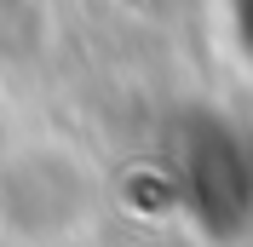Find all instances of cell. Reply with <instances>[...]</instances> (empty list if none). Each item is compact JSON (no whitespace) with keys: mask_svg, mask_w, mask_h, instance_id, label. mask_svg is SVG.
<instances>
[{"mask_svg":"<svg viewBox=\"0 0 253 247\" xmlns=\"http://www.w3.org/2000/svg\"><path fill=\"white\" fill-rule=\"evenodd\" d=\"M173 178L184 190V201L196 207L207 230H230L253 201L248 155L242 144L219 126V115H190L173 138Z\"/></svg>","mask_w":253,"mask_h":247,"instance_id":"2","label":"cell"},{"mask_svg":"<svg viewBox=\"0 0 253 247\" xmlns=\"http://www.w3.org/2000/svg\"><path fill=\"white\" fill-rule=\"evenodd\" d=\"M46 46V6L41 0H0V69L35 63Z\"/></svg>","mask_w":253,"mask_h":247,"instance_id":"3","label":"cell"},{"mask_svg":"<svg viewBox=\"0 0 253 247\" xmlns=\"http://www.w3.org/2000/svg\"><path fill=\"white\" fill-rule=\"evenodd\" d=\"M98 190L86 155L69 144H0V242L63 247L98 224Z\"/></svg>","mask_w":253,"mask_h":247,"instance_id":"1","label":"cell"},{"mask_svg":"<svg viewBox=\"0 0 253 247\" xmlns=\"http://www.w3.org/2000/svg\"><path fill=\"white\" fill-rule=\"evenodd\" d=\"M0 144H6V138H0Z\"/></svg>","mask_w":253,"mask_h":247,"instance_id":"4","label":"cell"}]
</instances>
